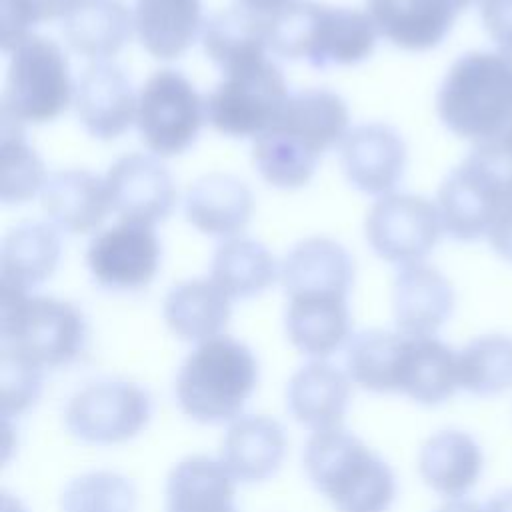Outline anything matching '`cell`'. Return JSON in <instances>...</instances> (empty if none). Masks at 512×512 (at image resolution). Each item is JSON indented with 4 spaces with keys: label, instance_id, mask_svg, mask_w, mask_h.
Returning a JSON list of instances; mask_svg holds the SVG:
<instances>
[{
    "label": "cell",
    "instance_id": "1",
    "mask_svg": "<svg viewBox=\"0 0 512 512\" xmlns=\"http://www.w3.org/2000/svg\"><path fill=\"white\" fill-rule=\"evenodd\" d=\"M350 130L346 102L330 90L290 94L276 122L252 144L258 174L274 188L296 190L310 182L324 152L340 146Z\"/></svg>",
    "mask_w": 512,
    "mask_h": 512
},
{
    "label": "cell",
    "instance_id": "2",
    "mask_svg": "<svg viewBox=\"0 0 512 512\" xmlns=\"http://www.w3.org/2000/svg\"><path fill=\"white\" fill-rule=\"evenodd\" d=\"M378 30L366 10L290 0L268 12V48L280 58L312 66H350L366 60Z\"/></svg>",
    "mask_w": 512,
    "mask_h": 512
},
{
    "label": "cell",
    "instance_id": "3",
    "mask_svg": "<svg viewBox=\"0 0 512 512\" xmlns=\"http://www.w3.org/2000/svg\"><path fill=\"white\" fill-rule=\"evenodd\" d=\"M304 470L336 512H388L396 496L392 468L342 428L310 436Z\"/></svg>",
    "mask_w": 512,
    "mask_h": 512
},
{
    "label": "cell",
    "instance_id": "4",
    "mask_svg": "<svg viewBox=\"0 0 512 512\" xmlns=\"http://www.w3.org/2000/svg\"><path fill=\"white\" fill-rule=\"evenodd\" d=\"M436 110L458 138H496L512 122V64L498 50L462 54L438 88Z\"/></svg>",
    "mask_w": 512,
    "mask_h": 512
},
{
    "label": "cell",
    "instance_id": "5",
    "mask_svg": "<svg viewBox=\"0 0 512 512\" xmlns=\"http://www.w3.org/2000/svg\"><path fill=\"white\" fill-rule=\"evenodd\" d=\"M258 384L252 350L232 336L200 342L182 362L174 392L180 410L196 422L236 420Z\"/></svg>",
    "mask_w": 512,
    "mask_h": 512
},
{
    "label": "cell",
    "instance_id": "6",
    "mask_svg": "<svg viewBox=\"0 0 512 512\" xmlns=\"http://www.w3.org/2000/svg\"><path fill=\"white\" fill-rule=\"evenodd\" d=\"M0 338L4 352L42 370L60 368L84 350L86 320L72 302L2 286Z\"/></svg>",
    "mask_w": 512,
    "mask_h": 512
},
{
    "label": "cell",
    "instance_id": "7",
    "mask_svg": "<svg viewBox=\"0 0 512 512\" xmlns=\"http://www.w3.org/2000/svg\"><path fill=\"white\" fill-rule=\"evenodd\" d=\"M8 54L2 120L14 126L56 120L76 92L64 50L54 40L32 34Z\"/></svg>",
    "mask_w": 512,
    "mask_h": 512
},
{
    "label": "cell",
    "instance_id": "8",
    "mask_svg": "<svg viewBox=\"0 0 512 512\" xmlns=\"http://www.w3.org/2000/svg\"><path fill=\"white\" fill-rule=\"evenodd\" d=\"M436 206L448 236L478 240L512 206V176L486 144H474L440 184Z\"/></svg>",
    "mask_w": 512,
    "mask_h": 512
},
{
    "label": "cell",
    "instance_id": "9",
    "mask_svg": "<svg viewBox=\"0 0 512 512\" xmlns=\"http://www.w3.org/2000/svg\"><path fill=\"white\" fill-rule=\"evenodd\" d=\"M290 92L282 70L262 58L224 72L206 98L208 124L232 138H258L282 112Z\"/></svg>",
    "mask_w": 512,
    "mask_h": 512
},
{
    "label": "cell",
    "instance_id": "10",
    "mask_svg": "<svg viewBox=\"0 0 512 512\" xmlns=\"http://www.w3.org/2000/svg\"><path fill=\"white\" fill-rule=\"evenodd\" d=\"M204 122L206 98L176 70L154 72L138 92L136 128L144 146L158 158L186 152Z\"/></svg>",
    "mask_w": 512,
    "mask_h": 512
},
{
    "label": "cell",
    "instance_id": "11",
    "mask_svg": "<svg viewBox=\"0 0 512 512\" xmlns=\"http://www.w3.org/2000/svg\"><path fill=\"white\" fill-rule=\"evenodd\" d=\"M152 414L148 392L126 380H100L78 390L66 404L68 432L90 444H120L138 436Z\"/></svg>",
    "mask_w": 512,
    "mask_h": 512
},
{
    "label": "cell",
    "instance_id": "12",
    "mask_svg": "<svg viewBox=\"0 0 512 512\" xmlns=\"http://www.w3.org/2000/svg\"><path fill=\"white\" fill-rule=\"evenodd\" d=\"M442 232L438 206L416 194L380 196L364 222V234L374 254L398 266L420 264L434 250Z\"/></svg>",
    "mask_w": 512,
    "mask_h": 512
},
{
    "label": "cell",
    "instance_id": "13",
    "mask_svg": "<svg viewBox=\"0 0 512 512\" xmlns=\"http://www.w3.org/2000/svg\"><path fill=\"white\" fill-rule=\"evenodd\" d=\"M160 240L154 226L122 222L98 232L88 244L92 278L110 290H140L160 268Z\"/></svg>",
    "mask_w": 512,
    "mask_h": 512
},
{
    "label": "cell",
    "instance_id": "14",
    "mask_svg": "<svg viewBox=\"0 0 512 512\" xmlns=\"http://www.w3.org/2000/svg\"><path fill=\"white\" fill-rule=\"evenodd\" d=\"M110 208L122 222L156 226L174 208L176 186L154 154H126L104 176Z\"/></svg>",
    "mask_w": 512,
    "mask_h": 512
},
{
    "label": "cell",
    "instance_id": "15",
    "mask_svg": "<svg viewBox=\"0 0 512 512\" xmlns=\"http://www.w3.org/2000/svg\"><path fill=\"white\" fill-rule=\"evenodd\" d=\"M346 180L372 196L390 194L406 166V144L388 124L370 122L348 130L338 146Z\"/></svg>",
    "mask_w": 512,
    "mask_h": 512
},
{
    "label": "cell",
    "instance_id": "16",
    "mask_svg": "<svg viewBox=\"0 0 512 512\" xmlns=\"http://www.w3.org/2000/svg\"><path fill=\"white\" fill-rule=\"evenodd\" d=\"M74 106L90 136L114 140L136 124L138 92L120 66L110 60L92 62L76 84Z\"/></svg>",
    "mask_w": 512,
    "mask_h": 512
},
{
    "label": "cell",
    "instance_id": "17",
    "mask_svg": "<svg viewBox=\"0 0 512 512\" xmlns=\"http://www.w3.org/2000/svg\"><path fill=\"white\" fill-rule=\"evenodd\" d=\"M454 288L436 268L420 262L402 266L392 286V312L398 332L434 336L454 310Z\"/></svg>",
    "mask_w": 512,
    "mask_h": 512
},
{
    "label": "cell",
    "instance_id": "18",
    "mask_svg": "<svg viewBox=\"0 0 512 512\" xmlns=\"http://www.w3.org/2000/svg\"><path fill=\"white\" fill-rule=\"evenodd\" d=\"M378 36L408 52H428L448 36L458 8L452 0H366Z\"/></svg>",
    "mask_w": 512,
    "mask_h": 512
},
{
    "label": "cell",
    "instance_id": "19",
    "mask_svg": "<svg viewBox=\"0 0 512 512\" xmlns=\"http://www.w3.org/2000/svg\"><path fill=\"white\" fill-rule=\"evenodd\" d=\"M40 204L50 224L68 234L96 232L112 212L104 178L84 168L50 174Z\"/></svg>",
    "mask_w": 512,
    "mask_h": 512
},
{
    "label": "cell",
    "instance_id": "20",
    "mask_svg": "<svg viewBox=\"0 0 512 512\" xmlns=\"http://www.w3.org/2000/svg\"><path fill=\"white\" fill-rule=\"evenodd\" d=\"M354 262L346 248L324 236L304 238L280 262V282L288 298L302 294L348 296Z\"/></svg>",
    "mask_w": 512,
    "mask_h": 512
},
{
    "label": "cell",
    "instance_id": "21",
    "mask_svg": "<svg viewBox=\"0 0 512 512\" xmlns=\"http://www.w3.org/2000/svg\"><path fill=\"white\" fill-rule=\"evenodd\" d=\"M254 196L236 176L210 172L198 178L186 192V220L212 238H236L250 222Z\"/></svg>",
    "mask_w": 512,
    "mask_h": 512
},
{
    "label": "cell",
    "instance_id": "22",
    "mask_svg": "<svg viewBox=\"0 0 512 512\" xmlns=\"http://www.w3.org/2000/svg\"><path fill=\"white\" fill-rule=\"evenodd\" d=\"M458 388V354L434 336L404 334L396 392L418 404L438 406Z\"/></svg>",
    "mask_w": 512,
    "mask_h": 512
},
{
    "label": "cell",
    "instance_id": "23",
    "mask_svg": "<svg viewBox=\"0 0 512 512\" xmlns=\"http://www.w3.org/2000/svg\"><path fill=\"white\" fill-rule=\"evenodd\" d=\"M286 454V434L278 420L268 416H238L228 428L220 462L236 482L254 484L272 478Z\"/></svg>",
    "mask_w": 512,
    "mask_h": 512
},
{
    "label": "cell",
    "instance_id": "24",
    "mask_svg": "<svg viewBox=\"0 0 512 512\" xmlns=\"http://www.w3.org/2000/svg\"><path fill=\"white\" fill-rule=\"evenodd\" d=\"M60 22L66 44L92 62L110 60L134 34L132 8L124 0H74Z\"/></svg>",
    "mask_w": 512,
    "mask_h": 512
},
{
    "label": "cell",
    "instance_id": "25",
    "mask_svg": "<svg viewBox=\"0 0 512 512\" xmlns=\"http://www.w3.org/2000/svg\"><path fill=\"white\" fill-rule=\"evenodd\" d=\"M350 400V378L336 366L314 360L288 382L286 406L296 422L312 432L340 428Z\"/></svg>",
    "mask_w": 512,
    "mask_h": 512
},
{
    "label": "cell",
    "instance_id": "26",
    "mask_svg": "<svg viewBox=\"0 0 512 512\" xmlns=\"http://www.w3.org/2000/svg\"><path fill=\"white\" fill-rule=\"evenodd\" d=\"M132 16L142 48L160 60L180 58L206 22L200 0H136Z\"/></svg>",
    "mask_w": 512,
    "mask_h": 512
},
{
    "label": "cell",
    "instance_id": "27",
    "mask_svg": "<svg viewBox=\"0 0 512 512\" xmlns=\"http://www.w3.org/2000/svg\"><path fill=\"white\" fill-rule=\"evenodd\" d=\"M286 334L302 354L322 360L350 340L346 296L302 294L288 298Z\"/></svg>",
    "mask_w": 512,
    "mask_h": 512
},
{
    "label": "cell",
    "instance_id": "28",
    "mask_svg": "<svg viewBox=\"0 0 512 512\" xmlns=\"http://www.w3.org/2000/svg\"><path fill=\"white\" fill-rule=\"evenodd\" d=\"M200 40L206 56L222 72L268 58V12L236 2L204 22Z\"/></svg>",
    "mask_w": 512,
    "mask_h": 512
},
{
    "label": "cell",
    "instance_id": "29",
    "mask_svg": "<svg viewBox=\"0 0 512 512\" xmlns=\"http://www.w3.org/2000/svg\"><path fill=\"white\" fill-rule=\"evenodd\" d=\"M484 466L478 442L460 430L430 436L418 456V472L428 488L446 498H462L476 486Z\"/></svg>",
    "mask_w": 512,
    "mask_h": 512
},
{
    "label": "cell",
    "instance_id": "30",
    "mask_svg": "<svg viewBox=\"0 0 512 512\" xmlns=\"http://www.w3.org/2000/svg\"><path fill=\"white\" fill-rule=\"evenodd\" d=\"M232 312V298L212 278L176 284L164 298V320L170 332L186 342L220 336Z\"/></svg>",
    "mask_w": 512,
    "mask_h": 512
},
{
    "label": "cell",
    "instance_id": "31",
    "mask_svg": "<svg viewBox=\"0 0 512 512\" xmlns=\"http://www.w3.org/2000/svg\"><path fill=\"white\" fill-rule=\"evenodd\" d=\"M220 460L188 456L180 460L166 480V512H238L236 486Z\"/></svg>",
    "mask_w": 512,
    "mask_h": 512
},
{
    "label": "cell",
    "instance_id": "32",
    "mask_svg": "<svg viewBox=\"0 0 512 512\" xmlns=\"http://www.w3.org/2000/svg\"><path fill=\"white\" fill-rule=\"evenodd\" d=\"M60 254V236L52 224L26 222L12 228L0 244V286L28 292L54 274Z\"/></svg>",
    "mask_w": 512,
    "mask_h": 512
},
{
    "label": "cell",
    "instance_id": "33",
    "mask_svg": "<svg viewBox=\"0 0 512 512\" xmlns=\"http://www.w3.org/2000/svg\"><path fill=\"white\" fill-rule=\"evenodd\" d=\"M210 278L232 300L252 298L280 280V264L264 244L236 236L218 246Z\"/></svg>",
    "mask_w": 512,
    "mask_h": 512
},
{
    "label": "cell",
    "instance_id": "34",
    "mask_svg": "<svg viewBox=\"0 0 512 512\" xmlns=\"http://www.w3.org/2000/svg\"><path fill=\"white\" fill-rule=\"evenodd\" d=\"M404 334L388 330H364L346 344V374L364 390L396 392V372Z\"/></svg>",
    "mask_w": 512,
    "mask_h": 512
},
{
    "label": "cell",
    "instance_id": "35",
    "mask_svg": "<svg viewBox=\"0 0 512 512\" xmlns=\"http://www.w3.org/2000/svg\"><path fill=\"white\" fill-rule=\"evenodd\" d=\"M460 388L474 396H496L512 388V338L486 334L458 352Z\"/></svg>",
    "mask_w": 512,
    "mask_h": 512
},
{
    "label": "cell",
    "instance_id": "36",
    "mask_svg": "<svg viewBox=\"0 0 512 512\" xmlns=\"http://www.w3.org/2000/svg\"><path fill=\"white\" fill-rule=\"evenodd\" d=\"M48 174L40 156L26 142L22 126L2 122L0 198L4 204H24L42 192Z\"/></svg>",
    "mask_w": 512,
    "mask_h": 512
},
{
    "label": "cell",
    "instance_id": "37",
    "mask_svg": "<svg viewBox=\"0 0 512 512\" xmlns=\"http://www.w3.org/2000/svg\"><path fill=\"white\" fill-rule=\"evenodd\" d=\"M60 506L62 512H134L136 490L116 472H88L64 488Z\"/></svg>",
    "mask_w": 512,
    "mask_h": 512
},
{
    "label": "cell",
    "instance_id": "38",
    "mask_svg": "<svg viewBox=\"0 0 512 512\" xmlns=\"http://www.w3.org/2000/svg\"><path fill=\"white\" fill-rule=\"evenodd\" d=\"M74 0H0V38L4 52L32 36L34 28L62 20Z\"/></svg>",
    "mask_w": 512,
    "mask_h": 512
},
{
    "label": "cell",
    "instance_id": "39",
    "mask_svg": "<svg viewBox=\"0 0 512 512\" xmlns=\"http://www.w3.org/2000/svg\"><path fill=\"white\" fill-rule=\"evenodd\" d=\"M42 368L2 350L0 356V400L4 420L26 412L40 396Z\"/></svg>",
    "mask_w": 512,
    "mask_h": 512
},
{
    "label": "cell",
    "instance_id": "40",
    "mask_svg": "<svg viewBox=\"0 0 512 512\" xmlns=\"http://www.w3.org/2000/svg\"><path fill=\"white\" fill-rule=\"evenodd\" d=\"M486 34L498 50L512 48V0H478Z\"/></svg>",
    "mask_w": 512,
    "mask_h": 512
},
{
    "label": "cell",
    "instance_id": "41",
    "mask_svg": "<svg viewBox=\"0 0 512 512\" xmlns=\"http://www.w3.org/2000/svg\"><path fill=\"white\" fill-rule=\"evenodd\" d=\"M488 240L496 254L512 262V206L494 222L488 232Z\"/></svg>",
    "mask_w": 512,
    "mask_h": 512
},
{
    "label": "cell",
    "instance_id": "42",
    "mask_svg": "<svg viewBox=\"0 0 512 512\" xmlns=\"http://www.w3.org/2000/svg\"><path fill=\"white\" fill-rule=\"evenodd\" d=\"M482 144H486L494 152V156L502 162V166L512 176V122L496 138H492L488 142H482Z\"/></svg>",
    "mask_w": 512,
    "mask_h": 512
},
{
    "label": "cell",
    "instance_id": "43",
    "mask_svg": "<svg viewBox=\"0 0 512 512\" xmlns=\"http://www.w3.org/2000/svg\"><path fill=\"white\" fill-rule=\"evenodd\" d=\"M484 512H512V488L494 494L484 506Z\"/></svg>",
    "mask_w": 512,
    "mask_h": 512
},
{
    "label": "cell",
    "instance_id": "44",
    "mask_svg": "<svg viewBox=\"0 0 512 512\" xmlns=\"http://www.w3.org/2000/svg\"><path fill=\"white\" fill-rule=\"evenodd\" d=\"M436 512H484V508L472 500L454 498V500L446 502L444 506H440Z\"/></svg>",
    "mask_w": 512,
    "mask_h": 512
},
{
    "label": "cell",
    "instance_id": "45",
    "mask_svg": "<svg viewBox=\"0 0 512 512\" xmlns=\"http://www.w3.org/2000/svg\"><path fill=\"white\" fill-rule=\"evenodd\" d=\"M236 2L242 6H248L252 10H258V12H272L290 0H236Z\"/></svg>",
    "mask_w": 512,
    "mask_h": 512
},
{
    "label": "cell",
    "instance_id": "46",
    "mask_svg": "<svg viewBox=\"0 0 512 512\" xmlns=\"http://www.w3.org/2000/svg\"><path fill=\"white\" fill-rule=\"evenodd\" d=\"M452 2H454V6L462 12V10H466V8H468L472 2H476V0H452Z\"/></svg>",
    "mask_w": 512,
    "mask_h": 512
}]
</instances>
